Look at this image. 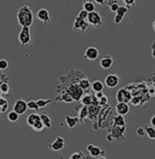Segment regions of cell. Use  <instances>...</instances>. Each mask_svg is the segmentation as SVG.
<instances>
[{"label":"cell","mask_w":155,"mask_h":159,"mask_svg":"<svg viewBox=\"0 0 155 159\" xmlns=\"http://www.w3.org/2000/svg\"><path fill=\"white\" fill-rule=\"evenodd\" d=\"M17 22L21 26H31L34 22V15L31 7L28 4H23L16 14Z\"/></svg>","instance_id":"6da1fadb"},{"label":"cell","mask_w":155,"mask_h":159,"mask_svg":"<svg viewBox=\"0 0 155 159\" xmlns=\"http://www.w3.org/2000/svg\"><path fill=\"white\" fill-rule=\"evenodd\" d=\"M31 31L29 26H22L19 35H18V41L23 47H27L31 44Z\"/></svg>","instance_id":"7a4b0ae2"},{"label":"cell","mask_w":155,"mask_h":159,"mask_svg":"<svg viewBox=\"0 0 155 159\" xmlns=\"http://www.w3.org/2000/svg\"><path fill=\"white\" fill-rule=\"evenodd\" d=\"M84 89L80 86L79 84H72L66 90V93L70 95L73 101H79L83 98L84 95Z\"/></svg>","instance_id":"3957f363"},{"label":"cell","mask_w":155,"mask_h":159,"mask_svg":"<svg viewBox=\"0 0 155 159\" xmlns=\"http://www.w3.org/2000/svg\"><path fill=\"white\" fill-rule=\"evenodd\" d=\"M86 20L89 23V25H91L95 28H100L104 25V22H103V19H102L101 15L98 12H96V11L89 13Z\"/></svg>","instance_id":"277c9868"},{"label":"cell","mask_w":155,"mask_h":159,"mask_svg":"<svg viewBox=\"0 0 155 159\" xmlns=\"http://www.w3.org/2000/svg\"><path fill=\"white\" fill-rule=\"evenodd\" d=\"M88 26H89V23L87 22V20L81 19L78 16H75L73 25V31H79L82 34H84V32L87 30Z\"/></svg>","instance_id":"5b68a950"},{"label":"cell","mask_w":155,"mask_h":159,"mask_svg":"<svg viewBox=\"0 0 155 159\" xmlns=\"http://www.w3.org/2000/svg\"><path fill=\"white\" fill-rule=\"evenodd\" d=\"M131 94L125 88H121L116 94V99L118 103H129L131 100Z\"/></svg>","instance_id":"8992f818"},{"label":"cell","mask_w":155,"mask_h":159,"mask_svg":"<svg viewBox=\"0 0 155 159\" xmlns=\"http://www.w3.org/2000/svg\"><path fill=\"white\" fill-rule=\"evenodd\" d=\"M27 109V102H25L24 99H17L13 106V110L18 115H24Z\"/></svg>","instance_id":"52a82bcc"},{"label":"cell","mask_w":155,"mask_h":159,"mask_svg":"<svg viewBox=\"0 0 155 159\" xmlns=\"http://www.w3.org/2000/svg\"><path fill=\"white\" fill-rule=\"evenodd\" d=\"M120 77L115 74H110L104 79V84L109 88H114L119 85Z\"/></svg>","instance_id":"ba28073f"},{"label":"cell","mask_w":155,"mask_h":159,"mask_svg":"<svg viewBox=\"0 0 155 159\" xmlns=\"http://www.w3.org/2000/svg\"><path fill=\"white\" fill-rule=\"evenodd\" d=\"M99 50L97 48L95 47H89L87 48L85 52H84V57L87 60H90V61H94L96 60L99 57Z\"/></svg>","instance_id":"9c48e42d"},{"label":"cell","mask_w":155,"mask_h":159,"mask_svg":"<svg viewBox=\"0 0 155 159\" xmlns=\"http://www.w3.org/2000/svg\"><path fill=\"white\" fill-rule=\"evenodd\" d=\"M36 17L39 21L43 22L45 25H47L51 21V17H50V14L48 12L47 9L46 8H41L39 9L36 13Z\"/></svg>","instance_id":"30bf717a"},{"label":"cell","mask_w":155,"mask_h":159,"mask_svg":"<svg viewBox=\"0 0 155 159\" xmlns=\"http://www.w3.org/2000/svg\"><path fill=\"white\" fill-rule=\"evenodd\" d=\"M86 149H87L88 153L90 154V156L92 157H102L105 153V151L103 150L101 147H96V146L92 145V144L91 145H88L87 147H86Z\"/></svg>","instance_id":"8fae6325"},{"label":"cell","mask_w":155,"mask_h":159,"mask_svg":"<svg viewBox=\"0 0 155 159\" xmlns=\"http://www.w3.org/2000/svg\"><path fill=\"white\" fill-rule=\"evenodd\" d=\"M64 144H65L64 139L62 136H57V137L55 138V140L53 143H51V144L49 145V148H50L51 150L55 151V152L61 151L62 149H64Z\"/></svg>","instance_id":"7c38bea8"},{"label":"cell","mask_w":155,"mask_h":159,"mask_svg":"<svg viewBox=\"0 0 155 159\" xmlns=\"http://www.w3.org/2000/svg\"><path fill=\"white\" fill-rule=\"evenodd\" d=\"M128 12V7H120L119 9L117 10V12L115 14L114 16V23L119 25L122 23V21L124 18V16L126 15V13Z\"/></svg>","instance_id":"4fadbf2b"},{"label":"cell","mask_w":155,"mask_h":159,"mask_svg":"<svg viewBox=\"0 0 155 159\" xmlns=\"http://www.w3.org/2000/svg\"><path fill=\"white\" fill-rule=\"evenodd\" d=\"M115 111L118 115L125 116L130 112V107L127 103H118L115 107Z\"/></svg>","instance_id":"5bb4252c"},{"label":"cell","mask_w":155,"mask_h":159,"mask_svg":"<svg viewBox=\"0 0 155 159\" xmlns=\"http://www.w3.org/2000/svg\"><path fill=\"white\" fill-rule=\"evenodd\" d=\"M113 65V58L112 57V56H105L100 61V66L104 69L111 68Z\"/></svg>","instance_id":"9a60e30c"},{"label":"cell","mask_w":155,"mask_h":159,"mask_svg":"<svg viewBox=\"0 0 155 159\" xmlns=\"http://www.w3.org/2000/svg\"><path fill=\"white\" fill-rule=\"evenodd\" d=\"M64 121L66 125L69 127V128H73L75 127L78 124H79V118L78 116H66L65 118H64Z\"/></svg>","instance_id":"2e32d148"},{"label":"cell","mask_w":155,"mask_h":159,"mask_svg":"<svg viewBox=\"0 0 155 159\" xmlns=\"http://www.w3.org/2000/svg\"><path fill=\"white\" fill-rule=\"evenodd\" d=\"M89 116V111L86 106H84V107L81 109V111L79 112V116H78V118H79V124H83L85 122V120L88 118Z\"/></svg>","instance_id":"e0dca14e"},{"label":"cell","mask_w":155,"mask_h":159,"mask_svg":"<svg viewBox=\"0 0 155 159\" xmlns=\"http://www.w3.org/2000/svg\"><path fill=\"white\" fill-rule=\"evenodd\" d=\"M91 87L93 89V91H95V93H98V92H103L104 85L102 81L100 80H95L91 84Z\"/></svg>","instance_id":"ac0fdd59"},{"label":"cell","mask_w":155,"mask_h":159,"mask_svg":"<svg viewBox=\"0 0 155 159\" xmlns=\"http://www.w3.org/2000/svg\"><path fill=\"white\" fill-rule=\"evenodd\" d=\"M40 118H41V121L43 122L44 125L46 126V128L50 129L52 127V122H51V118L50 116H48L46 113H43V114H40Z\"/></svg>","instance_id":"d6986e66"},{"label":"cell","mask_w":155,"mask_h":159,"mask_svg":"<svg viewBox=\"0 0 155 159\" xmlns=\"http://www.w3.org/2000/svg\"><path fill=\"white\" fill-rule=\"evenodd\" d=\"M40 118V115L39 114H36V113H33V114H30L27 118H26V124L31 127L36 122V120H38Z\"/></svg>","instance_id":"ffe728a7"},{"label":"cell","mask_w":155,"mask_h":159,"mask_svg":"<svg viewBox=\"0 0 155 159\" xmlns=\"http://www.w3.org/2000/svg\"><path fill=\"white\" fill-rule=\"evenodd\" d=\"M83 8L88 13L95 11V6L92 1H84L83 3Z\"/></svg>","instance_id":"44dd1931"},{"label":"cell","mask_w":155,"mask_h":159,"mask_svg":"<svg viewBox=\"0 0 155 159\" xmlns=\"http://www.w3.org/2000/svg\"><path fill=\"white\" fill-rule=\"evenodd\" d=\"M31 128L36 131V132H42L44 131V129L46 128V126L44 125L43 122L41 121V118H39L38 120H36V122L31 126Z\"/></svg>","instance_id":"7402d4cb"},{"label":"cell","mask_w":155,"mask_h":159,"mask_svg":"<svg viewBox=\"0 0 155 159\" xmlns=\"http://www.w3.org/2000/svg\"><path fill=\"white\" fill-rule=\"evenodd\" d=\"M113 125L116 126H126V122L123 118V116L118 115L113 117Z\"/></svg>","instance_id":"603a6c76"},{"label":"cell","mask_w":155,"mask_h":159,"mask_svg":"<svg viewBox=\"0 0 155 159\" xmlns=\"http://www.w3.org/2000/svg\"><path fill=\"white\" fill-rule=\"evenodd\" d=\"M145 131H146V135H148V137L150 139H153L155 140V127L153 125H145Z\"/></svg>","instance_id":"cb8c5ba5"},{"label":"cell","mask_w":155,"mask_h":159,"mask_svg":"<svg viewBox=\"0 0 155 159\" xmlns=\"http://www.w3.org/2000/svg\"><path fill=\"white\" fill-rule=\"evenodd\" d=\"M19 116L16 112H15L14 110L10 111L8 114H7V119L8 121L11 123H16L18 119H19Z\"/></svg>","instance_id":"d4e9b609"},{"label":"cell","mask_w":155,"mask_h":159,"mask_svg":"<svg viewBox=\"0 0 155 159\" xmlns=\"http://www.w3.org/2000/svg\"><path fill=\"white\" fill-rule=\"evenodd\" d=\"M36 103H37V106L39 107V108H45L49 104L52 103V100L51 99H38V100H36Z\"/></svg>","instance_id":"484cf974"},{"label":"cell","mask_w":155,"mask_h":159,"mask_svg":"<svg viewBox=\"0 0 155 159\" xmlns=\"http://www.w3.org/2000/svg\"><path fill=\"white\" fill-rule=\"evenodd\" d=\"M8 109V101L5 98H0V112L5 113Z\"/></svg>","instance_id":"4316f807"},{"label":"cell","mask_w":155,"mask_h":159,"mask_svg":"<svg viewBox=\"0 0 155 159\" xmlns=\"http://www.w3.org/2000/svg\"><path fill=\"white\" fill-rule=\"evenodd\" d=\"M81 101H82V104L84 106H91L93 104V97L90 96V95H85L83 98H81Z\"/></svg>","instance_id":"83f0119b"},{"label":"cell","mask_w":155,"mask_h":159,"mask_svg":"<svg viewBox=\"0 0 155 159\" xmlns=\"http://www.w3.org/2000/svg\"><path fill=\"white\" fill-rule=\"evenodd\" d=\"M27 107H28V109H30V110L38 111L40 109L39 107L37 106L36 101H35V100H30V101H28V102H27Z\"/></svg>","instance_id":"f1b7e54d"},{"label":"cell","mask_w":155,"mask_h":159,"mask_svg":"<svg viewBox=\"0 0 155 159\" xmlns=\"http://www.w3.org/2000/svg\"><path fill=\"white\" fill-rule=\"evenodd\" d=\"M79 85H80V86H81L84 90H87V89L90 88L91 83H90V81H89L87 78H84V79H82V80L80 81Z\"/></svg>","instance_id":"f546056e"},{"label":"cell","mask_w":155,"mask_h":159,"mask_svg":"<svg viewBox=\"0 0 155 159\" xmlns=\"http://www.w3.org/2000/svg\"><path fill=\"white\" fill-rule=\"evenodd\" d=\"M84 157V154H83L82 152L78 151V152H74V153H73L69 159H83Z\"/></svg>","instance_id":"4dcf8cb0"},{"label":"cell","mask_w":155,"mask_h":159,"mask_svg":"<svg viewBox=\"0 0 155 159\" xmlns=\"http://www.w3.org/2000/svg\"><path fill=\"white\" fill-rule=\"evenodd\" d=\"M61 100L64 101V102H65V103H72V102H73V99L67 93H65L64 95H62L61 96Z\"/></svg>","instance_id":"1f68e13d"},{"label":"cell","mask_w":155,"mask_h":159,"mask_svg":"<svg viewBox=\"0 0 155 159\" xmlns=\"http://www.w3.org/2000/svg\"><path fill=\"white\" fill-rule=\"evenodd\" d=\"M9 86H8V84H7V83H2L1 85H0V91L2 92V93H4V94H7V93H8V91H9Z\"/></svg>","instance_id":"d6a6232c"},{"label":"cell","mask_w":155,"mask_h":159,"mask_svg":"<svg viewBox=\"0 0 155 159\" xmlns=\"http://www.w3.org/2000/svg\"><path fill=\"white\" fill-rule=\"evenodd\" d=\"M88 14L89 13L87 12V11H85L84 9H82L79 14L77 15V16L79 17V18H81V19H84V20H86L87 19V16H88Z\"/></svg>","instance_id":"836d02e7"},{"label":"cell","mask_w":155,"mask_h":159,"mask_svg":"<svg viewBox=\"0 0 155 159\" xmlns=\"http://www.w3.org/2000/svg\"><path fill=\"white\" fill-rule=\"evenodd\" d=\"M8 67V62L5 59H0V70H6Z\"/></svg>","instance_id":"e575fe53"},{"label":"cell","mask_w":155,"mask_h":159,"mask_svg":"<svg viewBox=\"0 0 155 159\" xmlns=\"http://www.w3.org/2000/svg\"><path fill=\"white\" fill-rule=\"evenodd\" d=\"M119 4H118L117 2H116V3H113V4L110 5V10H111L112 12L116 13L117 12V10L119 9Z\"/></svg>","instance_id":"d590c367"},{"label":"cell","mask_w":155,"mask_h":159,"mask_svg":"<svg viewBox=\"0 0 155 159\" xmlns=\"http://www.w3.org/2000/svg\"><path fill=\"white\" fill-rule=\"evenodd\" d=\"M135 1L136 0H123L124 4L128 7H132L135 6Z\"/></svg>","instance_id":"8d00e7d4"},{"label":"cell","mask_w":155,"mask_h":159,"mask_svg":"<svg viewBox=\"0 0 155 159\" xmlns=\"http://www.w3.org/2000/svg\"><path fill=\"white\" fill-rule=\"evenodd\" d=\"M136 133H137V135H139V136H143V135H146L145 128H143V127H139V128L136 130Z\"/></svg>","instance_id":"74e56055"},{"label":"cell","mask_w":155,"mask_h":159,"mask_svg":"<svg viewBox=\"0 0 155 159\" xmlns=\"http://www.w3.org/2000/svg\"><path fill=\"white\" fill-rule=\"evenodd\" d=\"M99 100H100L99 102H100V104H101V105H103V106H104V105H107L108 98H107V97L105 96V95H104L102 98H99Z\"/></svg>","instance_id":"f35d334b"},{"label":"cell","mask_w":155,"mask_h":159,"mask_svg":"<svg viewBox=\"0 0 155 159\" xmlns=\"http://www.w3.org/2000/svg\"><path fill=\"white\" fill-rule=\"evenodd\" d=\"M131 103L133 105V106H139V105L141 104V100H140V99H138L137 98H131Z\"/></svg>","instance_id":"ab89813d"},{"label":"cell","mask_w":155,"mask_h":159,"mask_svg":"<svg viewBox=\"0 0 155 159\" xmlns=\"http://www.w3.org/2000/svg\"><path fill=\"white\" fill-rule=\"evenodd\" d=\"M148 93H149V95L151 96V97H155V86H151L150 88H149V91H148Z\"/></svg>","instance_id":"60d3db41"},{"label":"cell","mask_w":155,"mask_h":159,"mask_svg":"<svg viewBox=\"0 0 155 159\" xmlns=\"http://www.w3.org/2000/svg\"><path fill=\"white\" fill-rule=\"evenodd\" d=\"M95 3H97L98 5H104V3H105V1L106 0H94Z\"/></svg>","instance_id":"b9f144b4"},{"label":"cell","mask_w":155,"mask_h":159,"mask_svg":"<svg viewBox=\"0 0 155 159\" xmlns=\"http://www.w3.org/2000/svg\"><path fill=\"white\" fill-rule=\"evenodd\" d=\"M151 125H152L153 127H155V116H153L151 118Z\"/></svg>","instance_id":"7bdbcfd3"},{"label":"cell","mask_w":155,"mask_h":159,"mask_svg":"<svg viewBox=\"0 0 155 159\" xmlns=\"http://www.w3.org/2000/svg\"><path fill=\"white\" fill-rule=\"evenodd\" d=\"M152 56H153V58H155V48H153V50H152Z\"/></svg>","instance_id":"ee69618b"},{"label":"cell","mask_w":155,"mask_h":159,"mask_svg":"<svg viewBox=\"0 0 155 159\" xmlns=\"http://www.w3.org/2000/svg\"><path fill=\"white\" fill-rule=\"evenodd\" d=\"M97 159H108L107 157H105L104 156H102V157H97Z\"/></svg>","instance_id":"f6af8a7d"},{"label":"cell","mask_w":155,"mask_h":159,"mask_svg":"<svg viewBox=\"0 0 155 159\" xmlns=\"http://www.w3.org/2000/svg\"><path fill=\"white\" fill-rule=\"evenodd\" d=\"M153 86H155V77L153 78Z\"/></svg>","instance_id":"bcb514c9"},{"label":"cell","mask_w":155,"mask_h":159,"mask_svg":"<svg viewBox=\"0 0 155 159\" xmlns=\"http://www.w3.org/2000/svg\"><path fill=\"white\" fill-rule=\"evenodd\" d=\"M153 29H154L155 31V20L153 21Z\"/></svg>","instance_id":"7dc6e473"},{"label":"cell","mask_w":155,"mask_h":159,"mask_svg":"<svg viewBox=\"0 0 155 159\" xmlns=\"http://www.w3.org/2000/svg\"><path fill=\"white\" fill-rule=\"evenodd\" d=\"M153 45H155V42H154V43H153Z\"/></svg>","instance_id":"c3c4849f"}]
</instances>
